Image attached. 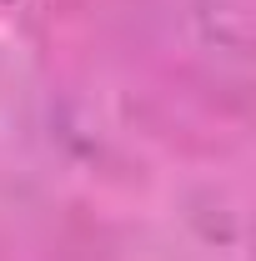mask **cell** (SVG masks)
Returning <instances> with one entry per match:
<instances>
[]
</instances>
